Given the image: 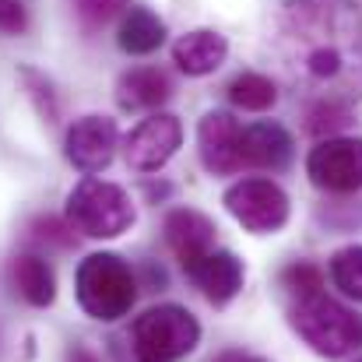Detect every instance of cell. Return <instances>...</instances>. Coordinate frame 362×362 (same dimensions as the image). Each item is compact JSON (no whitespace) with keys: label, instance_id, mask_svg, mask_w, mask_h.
Listing matches in <instances>:
<instances>
[{"label":"cell","instance_id":"d4e9b609","mask_svg":"<svg viewBox=\"0 0 362 362\" xmlns=\"http://www.w3.org/2000/svg\"><path fill=\"white\" fill-rule=\"evenodd\" d=\"M32 233H35V240H46V243H57V246H71L74 243V229L71 226H64L60 218H35L32 222Z\"/></svg>","mask_w":362,"mask_h":362},{"label":"cell","instance_id":"2e32d148","mask_svg":"<svg viewBox=\"0 0 362 362\" xmlns=\"http://www.w3.org/2000/svg\"><path fill=\"white\" fill-rule=\"evenodd\" d=\"M11 281H14V288H18V296L28 303V306H49L53 299H57V274H53V267L42 260V257H35V253H21V257H14V264H11Z\"/></svg>","mask_w":362,"mask_h":362},{"label":"cell","instance_id":"3957f363","mask_svg":"<svg viewBox=\"0 0 362 362\" xmlns=\"http://www.w3.org/2000/svg\"><path fill=\"white\" fill-rule=\"evenodd\" d=\"M296 334L327 359H341L349 352L362 349V313L349 310L345 303L331 299V296H313V299H299L288 313Z\"/></svg>","mask_w":362,"mask_h":362},{"label":"cell","instance_id":"9a60e30c","mask_svg":"<svg viewBox=\"0 0 362 362\" xmlns=\"http://www.w3.org/2000/svg\"><path fill=\"white\" fill-rule=\"evenodd\" d=\"M169 95H173V81L158 67H134L117 81V99L123 110H155Z\"/></svg>","mask_w":362,"mask_h":362},{"label":"cell","instance_id":"7402d4cb","mask_svg":"<svg viewBox=\"0 0 362 362\" xmlns=\"http://www.w3.org/2000/svg\"><path fill=\"white\" fill-rule=\"evenodd\" d=\"M281 288H288L296 299H313L324 288V271L317 264H288L281 271Z\"/></svg>","mask_w":362,"mask_h":362},{"label":"cell","instance_id":"cb8c5ba5","mask_svg":"<svg viewBox=\"0 0 362 362\" xmlns=\"http://www.w3.org/2000/svg\"><path fill=\"white\" fill-rule=\"evenodd\" d=\"M25 28H28L25 0H0V32L4 35H21Z\"/></svg>","mask_w":362,"mask_h":362},{"label":"cell","instance_id":"4fadbf2b","mask_svg":"<svg viewBox=\"0 0 362 362\" xmlns=\"http://www.w3.org/2000/svg\"><path fill=\"white\" fill-rule=\"evenodd\" d=\"M229 57V42L222 32L215 28H194L187 35L176 39L173 46V64L187 74V78H204V74H215Z\"/></svg>","mask_w":362,"mask_h":362},{"label":"cell","instance_id":"9c48e42d","mask_svg":"<svg viewBox=\"0 0 362 362\" xmlns=\"http://www.w3.org/2000/svg\"><path fill=\"white\" fill-rule=\"evenodd\" d=\"M243 127L236 123L233 113H222V110H211L204 113L197 123V148H201V162L208 173L215 176H233L246 169L243 165Z\"/></svg>","mask_w":362,"mask_h":362},{"label":"cell","instance_id":"ac0fdd59","mask_svg":"<svg viewBox=\"0 0 362 362\" xmlns=\"http://www.w3.org/2000/svg\"><path fill=\"white\" fill-rule=\"evenodd\" d=\"M229 99H233V106H240V110L264 113V110H271V106L278 103V88H274L271 78L246 71V74H240V78H233V85H229Z\"/></svg>","mask_w":362,"mask_h":362},{"label":"cell","instance_id":"5bb4252c","mask_svg":"<svg viewBox=\"0 0 362 362\" xmlns=\"http://www.w3.org/2000/svg\"><path fill=\"white\" fill-rule=\"evenodd\" d=\"M243 165H260V169H285L292 162V134L281 123H250L243 127Z\"/></svg>","mask_w":362,"mask_h":362},{"label":"cell","instance_id":"5b68a950","mask_svg":"<svg viewBox=\"0 0 362 362\" xmlns=\"http://www.w3.org/2000/svg\"><path fill=\"white\" fill-rule=\"evenodd\" d=\"M134 218L137 211L127 190L110 180L85 176L67 194V226L88 240H117L134 226Z\"/></svg>","mask_w":362,"mask_h":362},{"label":"cell","instance_id":"ba28073f","mask_svg":"<svg viewBox=\"0 0 362 362\" xmlns=\"http://www.w3.org/2000/svg\"><path fill=\"white\" fill-rule=\"evenodd\" d=\"M183 144V123L173 113H155L123 137V158L137 173H158Z\"/></svg>","mask_w":362,"mask_h":362},{"label":"cell","instance_id":"4316f807","mask_svg":"<svg viewBox=\"0 0 362 362\" xmlns=\"http://www.w3.org/2000/svg\"><path fill=\"white\" fill-rule=\"evenodd\" d=\"M253 362H264V359H253Z\"/></svg>","mask_w":362,"mask_h":362},{"label":"cell","instance_id":"e0dca14e","mask_svg":"<svg viewBox=\"0 0 362 362\" xmlns=\"http://www.w3.org/2000/svg\"><path fill=\"white\" fill-rule=\"evenodd\" d=\"M117 42H120L123 53H130V57H148V53H155L165 42V25H162V18L155 11L130 7L120 25Z\"/></svg>","mask_w":362,"mask_h":362},{"label":"cell","instance_id":"7c38bea8","mask_svg":"<svg viewBox=\"0 0 362 362\" xmlns=\"http://www.w3.org/2000/svg\"><path fill=\"white\" fill-rule=\"evenodd\" d=\"M162 233H165V243H169V250L180 257V264L187 267V264H194L197 257H204V253H211L215 250V222L208 218V215H201V211H194V208H176V211H169L165 215V226H162Z\"/></svg>","mask_w":362,"mask_h":362},{"label":"cell","instance_id":"6da1fadb","mask_svg":"<svg viewBox=\"0 0 362 362\" xmlns=\"http://www.w3.org/2000/svg\"><path fill=\"white\" fill-rule=\"evenodd\" d=\"M285 74L317 92V103L362 99V14L352 4L292 0L278 14Z\"/></svg>","mask_w":362,"mask_h":362},{"label":"cell","instance_id":"7a4b0ae2","mask_svg":"<svg viewBox=\"0 0 362 362\" xmlns=\"http://www.w3.org/2000/svg\"><path fill=\"white\" fill-rule=\"evenodd\" d=\"M78 306L103 324L127 317L137 303V278L120 253H92L81 260L74 278Z\"/></svg>","mask_w":362,"mask_h":362},{"label":"cell","instance_id":"603a6c76","mask_svg":"<svg viewBox=\"0 0 362 362\" xmlns=\"http://www.w3.org/2000/svg\"><path fill=\"white\" fill-rule=\"evenodd\" d=\"M127 7H130V0H74V14L81 18L85 28H103V25H110Z\"/></svg>","mask_w":362,"mask_h":362},{"label":"cell","instance_id":"8fae6325","mask_svg":"<svg viewBox=\"0 0 362 362\" xmlns=\"http://www.w3.org/2000/svg\"><path fill=\"white\" fill-rule=\"evenodd\" d=\"M183 271L211 306H229L243 292V281H246L243 260L229 250H211V253L197 257L194 264H187Z\"/></svg>","mask_w":362,"mask_h":362},{"label":"cell","instance_id":"277c9868","mask_svg":"<svg viewBox=\"0 0 362 362\" xmlns=\"http://www.w3.org/2000/svg\"><path fill=\"white\" fill-rule=\"evenodd\" d=\"M201 341V324L187 306L162 303L144 310L130 327L134 362H180Z\"/></svg>","mask_w":362,"mask_h":362},{"label":"cell","instance_id":"ffe728a7","mask_svg":"<svg viewBox=\"0 0 362 362\" xmlns=\"http://www.w3.org/2000/svg\"><path fill=\"white\" fill-rule=\"evenodd\" d=\"M18 78H21V85H25L28 99L35 103L39 117H42L46 123H57V117H60V106H57V95H53L49 78H46V74H39V71H32V67H21V71H18Z\"/></svg>","mask_w":362,"mask_h":362},{"label":"cell","instance_id":"8992f818","mask_svg":"<svg viewBox=\"0 0 362 362\" xmlns=\"http://www.w3.org/2000/svg\"><path fill=\"white\" fill-rule=\"evenodd\" d=\"M222 201H226V211L253 236H267V233L285 229L288 211H292L288 194L274 180H264V176H250V180L233 183Z\"/></svg>","mask_w":362,"mask_h":362},{"label":"cell","instance_id":"484cf974","mask_svg":"<svg viewBox=\"0 0 362 362\" xmlns=\"http://www.w3.org/2000/svg\"><path fill=\"white\" fill-rule=\"evenodd\" d=\"M215 362H253V356H243V352H226V356H218Z\"/></svg>","mask_w":362,"mask_h":362},{"label":"cell","instance_id":"30bf717a","mask_svg":"<svg viewBox=\"0 0 362 362\" xmlns=\"http://www.w3.org/2000/svg\"><path fill=\"white\" fill-rule=\"evenodd\" d=\"M117 144H120V134H117V123L110 117H81L74 120V127L67 130V162L88 176L110 169L113 155H117Z\"/></svg>","mask_w":362,"mask_h":362},{"label":"cell","instance_id":"52a82bcc","mask_svg":"<svg viewBox=\"0 0 362 362\" xmlns=\"http://www.w3.org/2000/svg\"><path fill=\"white\" fill-rule=\"evenodd\" d=\"M306 176L324 194L362 190V137H324L306 158Z\"/></svg>","mask_w":362,"mask_h":362},{"label":"cell","instance_id":"44dd1931","mask_svg":"<svg viewBox=\"0 0 362 362\" xmlns=\"http://www.w3.org/2000/svg\"><path fill=\"white\" fill-rule=\"evenodd\" d=\"M352 123V110L341 103H313L306 110V130L317 137H334V130H345Z\"/></svg>","mask_w":362,"mask_h":362},{"label":"cell","instance_id":"83f0119b","mask_svg":"<svg viewBox=\"0 0 362 362\" xmlns=\"http://www.w3.org/2000/svg\"><path fill=\"white\" fill-rule=\"evenodd\" d=\"M359 362H362V359H359Z\"/></svg>","mask_w":362,"mask_h":362},{"label":"cell","instance_id":"d6986e66","mask_svg":"<svg viewBox=\"0 0 362 362\" xmlns=\"http://www.w3.org/2000/svg\"><path fill=\"white\" fill-rule=\"evenodd\" d=\"M331 281L349 296L362 303V246L352 243V246H341L334 257H331Z\"/></svg>","mask_w":362,"mask_h":362}]
</instances>
